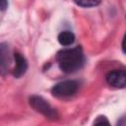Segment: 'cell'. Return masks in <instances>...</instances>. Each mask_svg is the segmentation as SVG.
<instances>
[{
    "label": "cell",
    "instance_id": "cell-1",
    "mask_svg": "<svg viewBox=\"0 0 126 126\" xmlns=\"http://www.w3.org/2000/svg\"><path fill=\"white\" fill-rule=\"evenodd\" d=\"M57 62L62 72L70 74L81 69L85 62L81 46L62 49L57 53Z\"/></svg>",
    "mask_w": 126,
    "mask_h": 126
},
{
    "label": "cell",
    "instance_id": "cell-2",
    "mask_svg": "<svg viewBox=\"0 0 126 126\" xmlns=\"http://www.w3.org/2000/svg\"><path fill=\"white\" fill-rule=\"evenodd\" d=\"M30 104L34 110L41 113L46 118H49V119L57 118L56 110L48 103V101H46L41 96H38V95L31 96L30 97Z\"/></svg>",
    "mask_w": 126,
    "mask_h": 126
},
{
    "label": "cell",
    "instance_id": "cell-3",
    "mask_svg": "<svg viewBox=\"0 0 126 126\" xmlns=\"http://www.w3.org/2000/svg\"><path fill=\"white\" fill-rule=\"evenodd\" d=\"M79 85L76 81H63L53 86L51 93L55 97H68L76 94Z\"/></svg>",
    "mask_w": 126,
    "mask_h": 126
},
{
    "label": "cell",
    "instance_id": "cell-4",
    "mask_svg": "<svg viewBox=\"0 0 126 126\" xmlns=\"http://www.w3.org/2000/svg\"><path fill=\"white\" fill-rule=\"evenodd\" d=\"M106 82L113 88H126V70H113L106 75Z\"/></svg>",
    "mask_w": 126,
    "mask_h": 126
},
{
    "label": "cell",
    "instance_id": "cell-5",
    "mask_svg": "<svg viewBox=\"0 0 126 126\" xmlns=\"http://www.w3.org/2000/svg\"><path fill=\"white\" fill-rule=\"evenodd\" d=\"M14 58H15L16 66L13 69V76L16 78H20L21 76H23L26 73V71L28 69V61L19 52H16L14 54Z\"/></svg>",
    "mask_w": 126,
    "mask_h": 126
},
{
    "label": "cell",
    "instance_id": "cell-6",
    "mask_svg": "<svg viewBox=\"0 0 126 126\" xmlns=\"http://www.w3.org/2000/svg\"><path fill=\"white\" fill-rule=\"evenodd\" d=\"M58 41L63 46H69L75 41V35L72 32L64 31L59 33L58 35Z\"/></svg>",
    "mask_w": 126,
    "mask_h": 126
},
{
    "label": "cell",
    "instance_id": "cell-7",
    "mask_svg": "<svg viewBox=\"0 0 126 126\" xmlns=\"http://www.w3.org/2000/svg\"><path fill=\"white\" fill-rule=\"evenodd\" d=\"M0 56H1V71L2 74H4L6 68L8 67V62H9V50H8V45L6 43H1L0 44Z\"/></svg>",
    "mask_w": 126,
    "mask_h": 126
},
{
    "label": "cell",
    "instance_id": "cell-8",
    "mask_svg": "<svg viewBox=\"0 0 126 126\" xmlns=\"http://www.w3.org/2000/svg\"><path fill=\"white\" fill-rule=\"evenodd\" d=\"M101 0H74V2L81 7H94L100 4Z\"/></svg>",
    "mask_w": 126,
    "mask_h": 126
},
{
    "label": "cell",
    "instance_id": "cell-9",
    "mask_svg": "<svg viewBox=\"0 0 126 126\" xmlns=\"http://www.w3.org/2000/svg\"><path fill=\"white\" fill-rule=\"evenodd\" d=\"M94 124H109V121L107 120V118L103 115H99L96 117V119L94 121Z\"/></svg>",
    "mask_w": 126,
    "mask_h": 126
},
{
    "label": "cell",
    "instance_id": "cell-10",
    "mask_svg": "<svg viewBox=\"0 0 126 126\" xmlns=\"http://www.w3.org/2000/svg\"><path fill=\"white\" fill-rule=\"evenodd\" d=\"M122 50L126 54V33H125V35L123 37V40H122Z\"/></svg>",
    "mask_w": 126,
    "mask_h": 126
},
{
    "label": "cell",
    "instance_id": "cell-11",
    "mask_svg": "<svg viewBox=\"0 0 126 126\" xmlns=\"http://www.w3.org/2000/svg\"><path fill=\"white\" fill-rule=\"evenodd\" d=\"M7 7H8V2H7V0H2V3H1V10L4 11Z\"/></svg>",
    "mask_w": 126,
    "mask_h": 126
}]
</instances>
